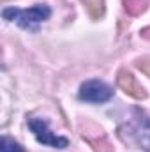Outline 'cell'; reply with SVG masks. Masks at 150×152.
<instances>
[{
  "label": "cell",
  "mask_w": 150,
  "mask_h": 152,
  "mask_svg": "<svg viewBox=\"0 0 150 152\" xmlns=\"http://www.w3.org/2000/svg\"><path fill=\"white\" fill-rule=\"evenodd\" d=\"M4 20L16 23L18 27L25 28V30H32L36 32L39 25L42 21H46L51 16V9L46 4H37L30 9H20V7H5L2 11Z\"/></svg>",
  "instance_id": "6da1fadb"
},
{
  "label": "cell",
  "mask_w": 150,
  "mask_h": 152,
  "mask_svg": "<svg viewBox=\"0 0 150 152\" xmlns=\"http://www.w3.org/2000/svg\"><path fill=\"white\" fill-rule=\"evenodd\" d=\"M129 138L145 152H150V117L141 110H134L127 124Z\"/></svg>",
  "instance_id": "7a4b0ae2"
},
{
  "label": "cell",
  "mask_w": 150,
  "mask_h": 152,
  "mask_svg": "<svg viewBox=\"0 0 150 152\" xmlns=\"http://www.w3.org/2000/svg\"><path fill=\"white\" fill-rule=\"evenodd\" d=\"M28 127H30V131L34 133V136L37 138V142L42 143V145H48V147H53V149H66V147L69 145V140L64 138V136L55 134V133L50 129L48 120H44V118L30 117V118H28Z\"/></svg>",
  "instance_id": "3957f363"
},
{
  "label": "cell",
  "mask_w": 150,
  "mask_h": 152,
  "mask_svg": "<svg viewBox=\"0 0 150 152\" xmlns=\"http://www.w3.org/2000/svg\"><path fill=\"white\" fill-rule=\"evenodd\" d=\"M115 94L111 85H108L103 80H87L85 83H81L79 87V99L87 101V103H106L110 101Z\"/></svg>",
  "instance_id": "277c9868"
},
{
  "label": "cell",
  "mask_w": 150,
  "mask_h": 152,
  "mask_svg": "<svg viewBox=\"0 0 150 152\" xmlns=\"http://www.w3.org/2000/svg\"><path fill=\"white\" fill-rule=\"evenodd\" d=\"M0 152H25V149L16 140H12V138L4 134L2 140H0Z\"/></svg>",
  "instance_id": "5b68a950"
}]
</instances>
